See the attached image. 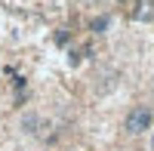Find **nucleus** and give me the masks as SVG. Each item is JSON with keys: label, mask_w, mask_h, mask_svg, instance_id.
Listing matches in <instances>:
<instances>
[{"label": "nucleus", "mask_w": 154, "mask_h": 151, "mask_svg": "<svg viewBox=\"0 0 154 151\" xmlns=\"http://www.w3.org/2000/svg\"><path fill=\"white\" fill-rule=\"evenodd\" d=\"M151 127H154L151 105H136V108L126 111V117H123V133L126 136H145Z\"/></svg>", "instance_id": "nucleus-1"}, {"label": "nucleus", "mask_w": 154, "mask_h": 151, "mask_svg": "<svg viewBox=\"0 0 154 151\" xmlns=\"http://www.w3.org/2000/svg\"><path fill=\"white\" fill-rule=\"evenodd\" d=\"M22 133H28V136H34V133H40V127H43V117L37 114V111H28V114H22Z\"/></svg>", "instance_id": "nucleus-2"}, {"label": "nucleus", "mask_w": 154, "mask_h": 151, "mask_svg": "<svg viewBox=\"0 0 154 151\" xmlns=\"http://www.w3.org/2000/svg\"><path fill=\"white\" fill-rule=\"evenodd\" d=\"M111 28V16H108V12H102V16H93V19H89V31H93V34H105Z\"/></svg>", "instance_id": "nucleus-3"}, {"label": "nucleus", "mask_w": 154, "mask_h": 151, "mask_svg": "<svg viewBox=\"0 0 154 151\" xmlns=\"http://www.w3.org/2000/svg\"><path fill=\"white\" fill-rule=\"evenodd\" d=\"M68 40H71L68 31H59V34H56V43H68Z\"/></svg>", "instance_id": "nucleus-4"}, {"label": "nucleus", "mask_w": 154, "mask_h": 151, "mask_svg": "<svg viewBox=\"0 0 154 151\" xmlns=\"http://www.w3.org/2000/svg\"><path fill=\"white\" fill-rule=\"evenodd\" d=\"M151 151H154V136H151Z\"/></svg>", "instance_id": "nucleus-5"}]
</instances>
